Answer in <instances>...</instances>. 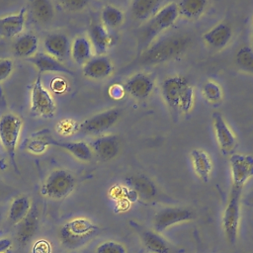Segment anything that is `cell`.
I'll use <instances>...</instances> for the list:
<instances>
[{"mask_svg":"<svg viewBox=\"0 0 253 253\" xmlns=\"http://www.w3.org/2000/svg\"><path fill=\"white\" fill-rule=\"evenodd\" d=\"M190 43V38L185 35H173L153 42L141 54L140 61L144 64L162 63L176 58L184 53Z\"/></svg>","mask_w":253,"mask_h":253,"instance_id":"6da1fadb","label":"cell"},{"mask_svg":"<svg viewBox=\"0 0 253 253\" xmlns=\"http://www.w3.org/2000/svg\"><path fill=\"white\" fill-rule=\"evenodd\" d=\"M100 231L98 225L85 217H77L65 222L58 230V238L63 247L77 250L89 243Z\"/></svg>","mask_w":253,"mask_h":253,"instance_id":"7a4b0ae2","label":"cell"},{"mask_svg":"<svg viewBox=\"0 0 253 253\" xmlns=\"http://www.w3.org/2000/svg\"><path fill=\"white\" fill-rule=\"evenodd\" d=\"M243 188L232 186L222 215V228L224 236L230 245H234L238 238L240 223V202Z\"/></svg>","mask_w":253,"mask_h":253,"instance_id":"3957f363","label":"cell"},{"mask_svg":"<svg viewBox=\"0 0 253 253\" xmlns=\"http://www.w3.org/2000/svg\"><path fill=\"white\" fill-rule=\"evenodd\" d=\"M177 3H166L140 30V38L143 42L152 41L161 32L170 28L178 19Z\"/></svg>","mask_w":253,"mask_h":253,"instance_id":"277c9868","label":"cell"},{"mask_svg":"<svg viewBox=\"0 0 253 253\" xmlns=\"http://www.w3.org/2000/svg\"><path fill=\"white\" fill-rule=\"evenodd\" d=\"M76 184L74 175L63 169L51 171L46 177L42 187V194L53 200L66 198L73 190Z\"/></svg>","mask_w":253,"mask_h":253,"instance_id":"5b68a950","label":"cell"},{"mask_svg":"<svg viewBox=\"0 0 253 253\" xmlns=\"http://www.w3.org/2000/svg\"><path fill=\"white\" fill-rule=\"evenodd\" d=\"M22 129V120L14 114H6L0 119V142L17 170L16 148Z\"/></svg>","mask_w":253,"mask_h":253,"instance_id":"8992f818","label":"cell"},{"mask_svg":"<svg viewBox=\"0 0 253 253\" xmlns=\"http://www.w3.org/2000/svg\"><path fill=\"white\" fill-rule=\"evenodd\" d=\"M195 218V211L184 207H168L158 211L152 219L153 228L157 232H163L169 227L190 221Z\"/></svg>","mask_w":253,"mask_h":253,"instance_id":"52a82bcc","label":"cell"},{"mask_svg":"<svg viewBox=\"0 0 253 253\" xmlns=\"http://www.w3.org/2000/svg\"><path fill=\"white\" fill-rule=\"evenodd\" d=\"M120 117V109H109L84 120L78 126V129L86 134H100L111 128L119 121Z\"/></svg>","mask_w":253,"mask_h":253,"instance_id":"ba28073f","label":"cell"},{"mask_svg":"<svg viewBox=\"0 0 253 253\" xmlns=\"http://www.w3.org/2000/svg\"><path fill=\"white\" fill-rule=\"evenodd\" d=\"M31 110L35 114L44 118L53 116L55 112V103L49 92L43 87L41 73L37 76L32 87Z\"/></svg>","mask_w":253,"mask_h":253,"instance_id":"9c48e42d","label":"cell"},{"mask_svg":"<svg viewBox=\"0 0 253 253\" xmlns=\"http://www.w3.org/2000/svg\"><path fill=\"white\" fill-rule=\"evenodd\" d=\"M232 186L244 188L253 177V156L250 154L233 153L229 158Z\"/></svg>","mask_w":253,"mask_h":253,"instance_id":"30bf717a","label":"cell"},{"mask_svg":"<svg viewBox=\"0 0 253 253\" xmlns=\"http://www.w3.org/2000/svg\"><path fill=\"white\" fill-rule=\"evenodd\" d=\"M211 121L215 139L221 152L223 154L230 153L236 145V138L233 131L220 113H213L211 116Z\"/></svg>","mask_w":253,"mask_h":253,"instance_id":"8fae6325","label":"cell"},{"mask_svg":"<svg viewBox=\"0 0 253 253\" xmlns=\"http://www.w3.org/2000/svg\"><path fill=\"white\" fill-rule=\"evenodd\" d=\"M154 88L153 79L145 73H135L130 76L125 86V91L136 100H145L152 93Z\"/></svg>","mask_w":253,"mask_h":253,"instance_id":"7c38bea8","label":"cell"},{"mask_svg":"<svg viewBox=\"0 0 253 253\" xmlns=\"http://www.w3.org/2000/svg\"><path fill=\"white\" fill-rule=\"evenodd\" d=\"M89 146L101 160L109 161L115 158L120 151V139L116 134L101 135L93 139Z\"/></svg>","mask_w":253,"mask_h":253,"instance_id":"4fadbf2b","label":"cell"},{"mask_svg":"<svg viewBox=\"0 0 253 253\" xmlns=\"http://www.w3.org/2000/svg\"><path fill=\"white\" fill-rule=\"evenodd\" d=\"M232 38V28L225 22H220L203 35L205 43L213 49L224 48Z\"/></svg>","mask_w":253,"mask_h":253,"instance_id":"5bb4252c","label":"cell"},{"mask_svg":"<svg viewBox=\"0 0 253 253\" xmlns=\"http://www.w3.org/2000/svg\"><path fill=\"white\" fill-rule=\"evenodd\" d=\"M188 83L187 78L181 75H174L164 79L161 85V93L164 101L170 108L178 109L181 92Z\"/></svg>","mask_w":253,"mask_h":253,"instance_id":"9a60e30c","label":"cell"},{"mask_svg":"<svg viewBox=\"0 0 253 253\" xmlns=\"http://www.w3.org/2000/svg\"><path fill=\"white\" fill-rule=\"evenodd\" d=\"M44 49L48 55L62 62L70 55V42L63 34H51L47 36L43 42Z\"/></svg>","mask_w":253,"mask_h":253,"instance_id":"2e32d148","label":"cell"},{"mask_svg":"<svg viewBox=\"0 0 253 253\" xmlns=\"http://www.w3.org/2000/svg\"><path fill=\"white\" fill-rule=\"evenodd\" d=\"M114 66L106 55H97L89 59L83 66V74L91 79H104L110 76Z\"/></svg>","mask_w":253,"mask_h":253,"instance_id":"e0dca14e","label":"cell"},{"mask_svg":"<svg viewBox=\"0 0 253 253\" xmlns=\"http://www.w3.org/2000/svg\"><path fill=\"white\" fill-rule=\"evenodd\" d=\"M40 221H39V214L37 209L34 207L31 209L29 213L26 217L18 223V230H17V239L18 242L25 246L28 244L36 235L39 229Z\"/></svg>","mask_w":253,"mask_h":253,"instance_id":"ac0fdd59","label":"cell"},{"mask_svg":"<svg viewBox=\"0 0 253 253\" xmlns=\"http://www.w3.org/2000/svg\"><path fill=\"white\" fill-rule=\"evenodd\" d=\"M42 139L44 140L47 146L54 145V146L63 148L79 160L89 161L93 156L91 147L89 146V144H87L84 141H62V140H56L50 137H44Z\"/></svg>","mask_w":253,"mask_h":253,"instance_id":"d6986e66","label":"cell"},{"mask_svg":"<svg viewBox=\"0 0 253 253\" xmlns=\"http://www.w3.org/2000/svg\"><path fill=\"white\" fill-rule=\"evenodd\" d=\"M126 183L134 195L143 200H151L156 196L155 184L146 176L138 174L126 178Z\"/></svg>","mask_w":253,"mask_h":253,"instance_id":"ffe728a7","label":"cell"},{"mask_svg":"<svg viewBox=\"0 0 253 253\" xmlns=\"http://www.w3.org/2000/svg\"><path fill=\"white\" fill-rule=\"evenodd\" d=\"M164 5L160 0H134L130 3V12L135 20L147 22Z\"/></svg>","mask_w":253,"mask_h":253,"instance_id":"44dd1931","label":"cell"},{"mask_svg":"<svg viewBox=\"0 0 253 253\" xmlns=\"http://www.w3.org/2000/svg\"><path fill=\"white\" fill-rule=\"evenodd\" d=\"M90 42L98 55H103L113 44L114 38L106 27L101 24H94L90 29Z\"/></svg>","mask_w":253,"mask_h":253,"instance_id":"7402d4cb","label":"cell"},{"mask_svg":"<svg viewBox=\"0 0 253 253\" xmlns=\"http://www.w3.org/2000/svg\"><path fill=\"white\" fill-rule=\"evenodd\" d=\"M30 62H32L40 71V73L48 71V72H61L66 74H73V72L68 69L63 63L56 60L52 56L48 55L47 53L39 52L36 53L34 56L30 57L28 59Z\"/></svg>","mask_w":253,"mask_h":253,"instance_id":"603a6c76","label":"cell"},{"mask_svg":"<svg viewBox=\"0 0 253 253\" xmlns=\"http://www.w3.org/2000/svg\"><path fill=\"white\" fill-rule=\"evenodd\" d=\"M140 239L150 253H170L171 247L167 240L155 230H144L140 233Z\"/></svg>","mask_w":253,"mask_h":253,"instance_id":"cb8c5ba5","label":"cell"},{"mask_svg":"<svg viewBox=\"0 0 253 253\" xmlns=\"http://www.w3.org/2000/svg\"><path fill=\"white\" fill-rule=\"evenodd\" d=\"M25 8L16 14L4 18H0V36L4 38H12L19 35L25 25Z\"/></svg>","mask_w":253,"mask_h":253,"instance_id":"d4e9b609","label":"cell"},{"mask_svg":"<svg viewBox=\"0 0 253 253\" xmlns=\"http://www.w3.org/2000/svg\"><path fill=\"white\" fill-rule=\"evenodd\" d=\"M190 156L197 176L202 181L208 182L212 169L211 160L209 154L202 149H193Z\"/></svg>","mask_w":253,"mask_h":253,"instance_id":"484cf974","label":"cell"},{"mask_svg":"<svg viewBox=\"0 0 253 253\" xmlns=\"http://www.w3.org/2000/svg\"><path fill=\"white\" fill-rule=\"evenodd\" d=\"M32 209L31 200L27 196H19L13 200L8 211V218L11 223L21 222Z\"/></svg>","mask_w":253,"mask_h":253,"instance_id":"4316f807","label":"cell"},{"mask_svg":"<svg viewBox=\"0 0 253 253\" xmlns=\"http://www.w3.org/2000/svg\"><path fill=\"white\" fill-rule=\"evenodd\" d=\"M208 2L205 0H182L177 3L179 16L189 20L199 19L205 12Z\"/></svg>","mask_w":253,"mask_h":253,"instance_id":"83f0119b","label":"cell"},{"mask_svg":"<svg viewBox=\"0 0 253 253\" xmlns=\"http://www.w3.org/2000/svg\"><path fill=\"white\" fill-rule=\"evenodd\" d=\"M70 55L78 64H85L92 58V45L88 39L84 37L76 38L70 48Z\"/></svg>","mask_w":253,"mask_h":253,"instance_id":"f1b7e54d","label":"cell"},{"mask_svg":"<svg viewBox=\"0 0 253 253\" xmlns=\"http://www.w3.org/2000/svg\"><path fill=\"white\" fill-rule=\"evenodd\" d=\"M38 48V39L36 36L26 34L17 39L13 45L15 55L18 57H32Z\"/></svg>","mask_w":253,"mask_h":253,"instance_id":"f546056e","label":"cell"},{"mask_svg":"<svg viewBox=\"0 0 253 253\" xmlns=\"http://www.w3.org/2000/svg\"><path fill=\"white\" fill-rule=\"evenodd\" d=\"M32 14L40 23H48L54 15L52 4L46 0H35L31 3Z\"/></svg>","mask_w":253,"mask_h":253,"instance_id":"4dcf8cb0","label":"cell"},{"mask_svg":"<svg viewBox=\"0 0 253 253\" xmlns=\"http://www.w3.org/2000/svg\"><path fill=\"white\" fill-rule=\"evenodd\" d=\"M103 26L107 28H116L124 21V13L113 5H107L103 8L101 13Z\"/></svg>","mask_w":253,"mask_h":253,"instance_id":"1f68e13d","label":"cell"},{"mask_svg":"<svg viewBox=\"0 0 253 253\" xmlns=\"http://www.w3.org/2000/svg\"><path fill=\"white\" fill-rule=\"evenodd\" d=\"M235 63L241 70L253 73V48L248 45L241 46L236 51Z\"/></svg>","mask_w":253,"mask_h":253,"instance_id":"d6a6232c","label":"cell"},{"mask_svg":"<svg viewBox=\"0 0 253 253\" xmlns=\"http://www.w3.org/2000/svg\"><path fill=\"white\" fill-rule=\"evenodd\" d=\"M202 93L210 103H218L222 98L221 87L213 81L205 82L202 87Z\"/></svg>","mask_w":253,"mask_h":253,"instance_id":"836d02e7","label":"cell"},{"mask_svg":"<svg viewBox=\"0 0 253 253\" xmlns=\"http://www.w3.org/2000/svg\"><path fill=\"white\" fill-rule=\"evenodd\" d=\"M194 89L188 83L182 90L180 98H179V106L178 109L183 113H188L192 110L194 105Z\"/></svg>","mask_w":253,"mask_h":253,"instance_id":"e575fe53","label":"cell"},{"mask_svg":"<svg viewBox=\"0 0 253 253\" xmlns=\"http://www.w3.org/2000/svg\"><path fill=\"white\" fill-rule=\"evenodd\" d=\"M95 253H127V249L125 244L119 241L107 240L97 245Z\"/></svg>","mask_w":253,"mask_h":253,"instance_id":"d590c367","label":"cell"},{"mask_svg":"<svg viewBox=\"0 0 253 253\" xmlns=\"http://www.w3.org/2000/svg\"><path fill=\"white\" fill-rule=\"evenodd\" d=\"M59 4L65 10L78 11V10H82L88 4V1H86V0H65V1H60Z\"/></svg>","mask_w":253,"mask_h":253,"instance_id":"8d00e7d4","label":"cell"},{"mask_svg":"<svg viewBox=\"0 0 253 253\" xmlns=\"http://www.w3.org/2000/svg\"><path fill=\"white\" fill-rule=\"evenodd\" d=\"M13 62L10 59L0 60V82L5 80L12 72Z\"/></svg>","mask_w":253,"mask_h":253,"instance_id":"74e56055","label":"cell"},{"mask_svg":"<svg viewBox=\"0 0 253 253\" xmlns=\"http://www.w3.org/2000/svg\"><path fill=\"white\" fill-rule=\"evenodd\" d=\"M33 253H51V246L45 240H39L33 247Z\"/></svg>","mask_w":253,"mask_h":253,"instance_id":"f35d334b","label":"cell"},{"mask_svg":"<svg viewBox=\"0 0 253 253\" xmlns=\"http://www.w3.org/2000/svg\"><path fill=\"white\" fill-rule=\"evenodd\" d=\"M46 143L44 142L43 139L41 140H33L29 143L28 149L34 153H42L45 150L46 148Z\"/></svg>","mask_w":253,"mask_h":253,"instance_id":"ab89813d","label":"cell"},{"mask_svg":"<svg viewBox=\"0 0 253 253\" xmlns=\"http://www.w3.org/2000/svg\"><path fill=\"white\" fill-rule=\"evenodd\" d=\"M12 247V240L9 238H1L0 239V253H4L10 250Z\"/></svg>","mask_w":253,"mask_h":253,"instance_id":"60d3db41","label":"cell"},{"mask_svg":"<svg viewBox=\"0 0 253 253\" xmlns=\"http://www.w3.org/2000/svg\"><path fill=\"white\" fill-rule=\"evenodd\" d=\"M53 83H55V85H52V87H53L54 91H56V92H61L66 87V84L62 80H54Z\"/></svg>","mask_w":253,"mask_h":253,"instance_id":"b9f144b4","label":"cell"},{"mask_svg":"<svg viewBox=\"0 0 253 253\" xmlns=\"http://www.w3.org/2000/svg\"><path fill=\"white\" fill-rule=\"evenodd\" d=\"M252 40H253V21H252Z\"/></svg>","mask_w":253,"mask_h":253,"instance_id":"7bdbcfd3","label":"cell"},{"mask_svg":"<svg viewBox=\"0 0 253 253\" xmlns=\"http://www.w3.org/2000/svg\"><path fill=\"white\" fill-rule=\"evenodd\" d=\"M2 190H3V189H2V186H1V184H0V192H1Z\"/></svg>","mask_w":253,"mask_h":253,"instance_id":"ee69618b","label":"cell"},{"mask_svg":"<svg viewBox=\"0 0 253 253\" xmlns=\"http://www.w3.org/2000/svg\"><path fill=\"white\" fill-rule=\"evenodd\" d=\"M0 224H1V212H0Z\"/></svg>","mask_w":253,"mask_h":253,"instance_id":"f6af8a7d","label":"cell"},{"mask_svg":"<svg viewBox=\"0 0 253 253\" xmlns=\"http://www.w3.org/2000/svg\"><path fill=\"white\" fill-rule=\"evenodd\" d=\"M4 253H11V252H10V250H9V251H7V252H4Z\"/></svg>","mask_w":253,"mask_h":253,"instance_id":"bcb514c9","label":"cell"},{"mask_svg":"<svg viewBox=\"0 0 253 253\" xmlns=\"http://www.w3.org/2000/svg\"><path fill=\"white\" fill-rule=\"evenodd\" d=\"M1 44H2V43H1V42H0V45H1Z\"/></svg>","mask_w":253,"mask_h":253,"instance_id":"7dc6e473","label":"cell"}]
</instances>
